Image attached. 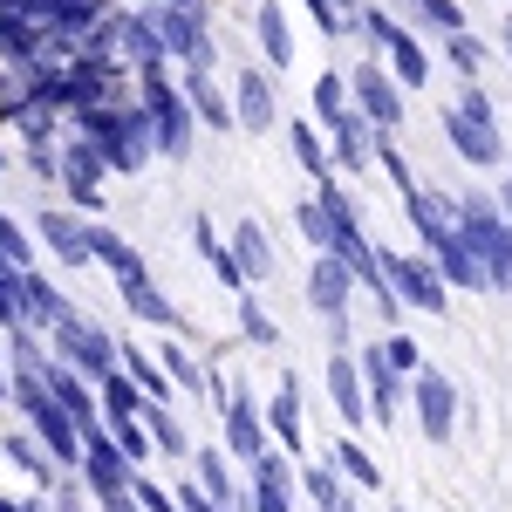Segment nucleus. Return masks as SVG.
Wrapping results in <instances>:
<instances>
[{"label": "nucleus", "instance_id": "obj_23", "mask_svg": "<svg viewBox=\"0 0 512 512\" xmlns=\"http://www.w3.org/2000/svg\"><path fill=\"white\" fill-rule=\"evenodd\" d=\"M253 35H260V55L267 62H294V28H287V14H280V0H260V14H253Z\"/></svg>", "mask_w": 512, "mask_h": 512}, {"label": "nucleus", "instance_id": "obj_15", "mask_svg": "<svg viewBox=\"0 0 512 512\" xmlns=\"http://www.w3.org/2000/svg\"><path fill=\"white\" fill-rule=\"evenodd\" d=\"M349 96L362 103V117L376 123V130H396V123H403V103H396V89H390V76H383V69H355V76H349Z\"/></svg>", "mask_w": 512, "mask_h": 512}, {"label": "nucleus", "instance_id": "obj_52", "mask_svg": "<svg viewBox=\"0 0 512 512\" xmlns=\"http://www.w3.org/2000/svg\"><path fill=\"white\" fill-rule=\"evenodd\" d=\"M0 512H35V506H14V499H0Z\"/></svg>", "mask_w": 512, "mask_h": 512}, {"label": "nucleus", "instance_id": "obj_38", "mask_svg": "<svg viewBox=\"0 0 512 512\" xmlns=\"http://www.w3.org/2000/svg\"><path fill=\"white\" fill-rule=\"evenodd\" d=\"M410 7H417V21H424V28H444V35H458V28H465V7H458V0H410Z\"/></svg>", "mask_w": 512, "mask_h": 512}, {"label": "nucleus", "instance_id": "obj_55", "mask_svg": "<svg viewBox=\"0 0 512 512\" xmlns=\"http://www.w3.org/2000/svg\"><path fill=\"white\" fill-rule=\"evenodd\" d=\"M137 7H158V0H137Z\"/></svg>", "mask_w": 512, "mask_h": 512}, {"label": "nucleus", "instance_id": "obj_9", "mask_svg": "<svg viewBox=\"0 0 512 512\" xmlns=\"http://www.w3.org/2000/svg\"><path fill=\"white\" fill-rule=\"evenodd\" d=\"M130 465H137V458H130L110 431L82 437V478H89V492H117V485H130V478H137Z\"/></svg>", "mask_w": 512, "mask_h": 512}, {"label": "nucleus", "instance_id": "obj_50", "mask_svg": "<svg viewBox=\"0 0 512 512\" xmlns=\"http://www.w3.org/2000/svg\"><path fill=\"white\" fill-rule=\"evenodd\" d=\"M0 403H14V369H7V355H0Z\"/></svg>", "mask_w": 512, "mask_h": 512}, {"label": "nucleus", "instance_id": "obj_39", "mask_svg": "<svg viewBox=\"0 0 512 512\" xmlns=\"http://www.w3.org/2000/svg\"><path fill=\"white\" fill-rule=\"evenodd\" d=\"M342 110H349V82H342V76H321V82H315V117L335 123Z\"/></svg>", "mask_w": 512, "mask_h": 512}, {"label": "nucleus", "instance_id": "obj_13", "mask_svg": "<svg viewBox=\"0 0 512 512\" xmlns=\"http://www.w3.org/2000/svg\"><path fill=\"white\" fill-rule=\"evenodd\" d=\"M431 260H437V274L451 280V287H492L485 267H478V253H472V239H465V226H451L444 239H431Z\"/></svg>", "mask_w": 512, "mask_h": 512}, {"label": "nucleus", "instance_id": "obj_26", "mask_svg": "<svg viewBox=\"0 0 512 512\" xmlns=\"http://www.w3.org/2000/svg\"><path fill=\"white\" fill-rule=\"evenodd\" d=\"M328 130H335V158L362 171V164H369V144H376V137H369V117H355V110H342V117L328 123Z\"/></svg>", "mask_w": 512, "mask_h": 512}, {"label": "nucleus", "instance_id": "obj_44", "mask_svg": "<svg viewBox=\"0 0 512 512\" xmlns=\"http://www.w3.org/2000/svg\"><path fill=\"white\" fill-rule=\"evenodd\" d=\"M239 328H246L253 342H280V335H274V321L260 315V301H239Z\"/></svg>", "mask_w": 512, "mask_h": 512}, {"label": "nucleus", "instance_id": "obj_31", "mask_svg": "<svg viewBox=\"0 0 512 512\" xmlns=\"http://www.w3.org/2000/svg\"><path fill=\"white\" fill-rule=\"evenodd\" d=\"M294 226L308 233V246H315V253H328V246H335V212L321 205V192H315V198H301V205H294Z\"/></svg>", "mask_w": 512, "mask_h": 512}, {"label": "nucleus", "instance_id": "obj_30", "mask_svg": "<svg viewBox=\"0 0 512 512\" xmlns=\"http://www.w3.org/2000/svg\"><path fill=\"white\" fill-rule=\"evenodd\" d=\"M137 417H144V431H151V444H158L164 458H185V424H178L164 403H144Z\"/></svg>", "mask_w": 512, "mask_h": 512}, {"label": "nucleus", "instance_id": "obj_54", "mask_svg": "<svg viewBox=\"0 0 512 512\" xmlns=\"http://www.w3.org/2000/svg\"><path fill=\"white\" fill-rule=\"evenodd\" d=\"M62 512H82V506H76V492H69V499H62Z\"/></svg>", "mask_w": 512, "mask_h": 512}, {"label": "nucleus", "instance_id": "obj_45", "mask_svg": "<svg viewBox=\"0 0 512 512\" xmlns=\"http://www.w3.org/2000/svg\"><path fill=\"white\" fill-rule=\"evenodd\" d=\"M444 48H451V62H458V69H478V62H485V48H478L465 28H458V35H444Z\"/></svg>", "mask_w": 512, "mask_h": 512}, {"label": "nucleus", "instance_id": "obj_1", "mask_svg": "<svg viewBox=\"0 0 512 512\" xmlns=\"http://www.w3.org/2000/svg\"><path fill=\"white\" fill-rule=\"evenodd\" d=\"M76 123H82V137H96V151L110 158V171H144V164H151V151H158V130H151L144 96H137V103L103 96V103L76 110Z\"/></svg>", "mask_w": 512, "mask_h": 512}, {"label": "nucleus", "instance_id": "obj_17", "mask_svg": "<svg viewBox=\"0 0 512 512\" xmlns=\"http://www.w3.org/2000/svg\"><path fill=\"white\" fill-rule=\"evenodd\" d=\"M35 233H41V246H48L62 267H82V260H96V253H89V226H82V219H69V212H41Z\"/></svg>", "mask_w": 512, "mask_h": 512}, {"label": "nucleus", "instance_id": "obj_21", "mask_svg": "<svg viewBox=\"0 0 512 512\" xmlns=\"http://www.w3.org/2000/svg\"><path fill=\"white\" fill-rule=\"evenodd\" d=\"M233 253H239V267H246V280H274L280 274V253L267 246L260 219H239L233 226Z\"/></svg>", "mask_w": 512, "mask_h": 512}, {"label": "nucleus", "instance_id": "obj_7", "mask_svg": "<svg viewBox=\"0 0 512 512\" xmlns=\"http://www.w3.org/2000/svg\"><path fill=\"white\" fill-rule=\"evenodd\" d=\"M151 21H158V41L171 62H185V69H212L219 55H212V35H205V21L198 14H185V7H151Z\"/></svg>", "mask_w": 512, "mask_h": 512}, {"label": "nucleus", "instance_id": "obj_37", "mask_svg": "<svg viewBox=\"0 0 512 512\" xmlns=\"http://www.w3.org/2000/svg\"><path fill=\"white\" fill-rule=\"evenodd\" d=\"M287 144H294V158L308 164V171H315V178H328V151H321L315 123H294V130H287Z\"/></svg>", "mask_w": 512, "mask_h": 512}, {"label": "nucleus", "instance_id": "obj_34", "mask_svg": "<svg viewBox=\"0 0 512 512\" xmlns=\"http://www.w3.org/2000/svg\"><path fill=\"white\" fill-rule=\"evenodd\" d=\"M192 233H198V253H205V260H212V274L226 280V287H239V280H246V267H239V253H226V246H219V233H212V226H205V219H198Z\"/></svg>", "mask_w": 512, "mask_h": 512}, {"label": "nucleus", "instance_id": "obj_3", "mask_svg": "<svg viewBox=\"0 0 512 512\" xmlns=\"http://www.w3.org/2000/svg\"><path fill=\"white\" fill-rule=\"evenodd\" d=\"M144 110H151V130H158V151H171V158H192V96H185V82L171 89L164 82V62L158 69H144Z\"/></svg>", "mask_w": 512, "mask_h": 512}, {"label": "nucleus", "instance_id": "obj_2", "mask_svg": "<svg viewBox=\"0 0 512 512\" xmlns=\"http://www.w3.org/2000/svg\"><path fill=\"white\" fill-rule=\"evenodd\" d=\"M458 226H465V239H472L485 280H492L499 294H512V219H506V205L465 192V198H458Z\"/></svg>", "mask_w": 512, "mask_h": 512}, {"label": "nucleus", "instance_id": "obj_46", "mask_svg": "<svg viewBox=\"0 0 512 512\" xmlns=\"http://www.w3.org/2000/svg\"><path fill=\"white\" fill-rule=\"evenodd\" d=\"M130 485H137V499H144V512H178V499H171V492H158L151 478H130Z\"/></svg>", "mask_w": 512, "mask_h": 512}, {"label": "nucleus", "instance_id": "obj_51", "mask_svg": "<svg viewBox=\"0 0 512 512\" xmlns=\"http://www.w3.org/2000/svg\"><path fill=\"white\" fill-rule=\"evenodd\" d=\"M499 41H506V62H512V14L499 21Z\"/></svg>", "mask_w": 512, "mask_h": 512}, {"label": "nucleus", "instance_id": "obj_6", "mask_svg": "<svg viewBox=\"0 0 512 512\" xmlns=\"http://www.w3.org/2000/svg\"><path fill=\"white\" fill-rule=\"evenodd\" d=\"M355 21H362V35H369V41H383V48H390V69H396L403 89H424V82H431V62H424V48H417L410 28H396L383 7H362Z\"/></svg>", "mask_w": 512, "mask_h": 512}, {"label": "nucleus", "instance_id": "obj_19", "mask_svg": "<svg viewBox=\"0 0 512 512\" xmlns=\"http://www.w3.org/2000/svg\"><path fill=\"white\" fill-rule=\"evenodd\" d=\"M219 410H226V451L253 465V458L267 451V437H260V410H253V396H246V390H233L226 403H219Z\"/></svg>", "mask_w": 512, "mask_h": 512}, {"label": "nucleus", "instance_id": "obj_40", "mask_svg": "<svg viewBox=\"0 0 512 512\" xmlns=\"http://www.w3.org/2000/svg\"><path fill=\"white\" fill-rule=\"evenodd\" d=\"M335 465H342V472L355 478V485H376V465H369V451H362V444H349V437H342V444H335Z\"/></svg>", "mask_w": 512, "mask_h": 512}, {"label": "nucleus", "instance_id": "obj_16", "mask_svg": "<svg viewBox=\"0 0 512 512\" xmlns=\"http://www.w3.org/2000/svg\"><path fill=\"white\" fill-rule=\"evenodd\" d=\"M253 512H294V465L274 451L253 458Z\"/></svg>", "mask_w": 512, "mask_h": 512}, {"label": "nucleus", "instance_id": "obj_25", "mask_svg": "<svg viewBox=\"0 0 512 512\" xmlns=\"http://www.w3.org/2000/svg\"><path fill=\"white\" fill-rule=\"evenodd\" d=\"M89 253H96V260H103V267H110L117 280H137V274H144L137 246H130L123 233H110V226H89Z\"/></svg>", "mask_w": 512, "mask_h": 512}, {"label": "nucleus", "instance_id": "obj_20", "mask_svg": "<svg viewBox=\"0 0 512 512\" xmlns=\"http://www.w3.org/2000/svg\"><path fill=\"white\" fill-rule=\"evenodd\" d=\"M233 117L246 123V130H274V82L260 76V69H246V76L233 82Z\"/></svg>", "mask_w": 512, "mask_h": 512}, {"label": "nucleus", "instance_id": "obj_11", "mask_svg": "<svg viewBox=\"0 0 512 512\" xmlns=\"http://www.w3.org/2000/svg\"><path fill=\"white\" fill-rule=\"evenodd\" d=\"M103 171H110V158L96 151V137H76V144H62V178H69V198L76 205H103Z\"/></svg>", "mask_w": 512, "mask_h": 512}, {"label": "nucleus", "instance_id": "obj_4", "mask_svg": "<svg viewBox=\"0 0 512 512\" xmlns=\"http://www.w3.org/2000/svg\"><path fill=\"white\" fill-rule=\"evenodd\" d=\"M48 342H55V355H62L69 369H82V376H117L123 369V349L103 335V328H89L82 315H62L55 328H48Z\"/></svg>", "mask_w": 512, "mask_h": 512}, {"label": "nucleus", "instance_id": "obj_5", "mask_svg": "<svg viewBox=\"0 0 512 512\" xmlns=\"http://www.w3.org/2000/svg\"><path fill=\"white\" fill-rule=\"evenodd\" d=\"M383 260V280L403 308H424V315H444V274L437 260H410V253H376Z\"/></svg>", "mask_w": 512, "mask_h": 512}, {"label": "nucleus", "instance_id": "obj_35", "mask_svg": "<svg viewBox=\"0 0 512 512\" xmlns=\"http://www.w3.org/2000/svg\"><path fill=\"white\" fill-rule=\"evenodd\" d=\"M198 485H205V499L239 506V499H233V478H226V451H198Z\"/></svg>", "mask_w": 512, "mask_h": 512}, {"label": "nucleus", "instance_id": "obj_28", "mask_svg": "<svg viewBox=\"0 0 512 512\" xmlns=\"http://www.w3.org/2000/svg\"><path fill=\"white\" fill-rule=\"evenodd\" d=\"M7 458H14L28 478H41V485H55V478H62V472H55V451H48L41 437H21V431H14V437H7Z\"/></svg>", "mask_w": 512, "mask_h": 512}, {"label": "nucleus", "instance_id": "obj_36", "mask_svg": "<svg viewBox=\"0 0 512 512\" xmlns=\"http://www.w3.org/2000/svg\"><path fill=\"white\" fill-rule=\"evenodd\" d=\"M123 369L137 376V390L151 396V403H164V396H171V383H164V369H158V362H151L144 349H123Z\"/></svg>", "mask_w": 512, "mask_h": 512}, {"label": "nucleus", "instance_id": "obj_29", "mask_svg": "<svg viewBox=\"0 0 512 512\" xmlns=\"http://www.w3.org/2000/svg\"><path fill=\"white\" fill-rule=\"evenodd\" d=\"M62 315H69V301L55 294V280H41L35 267H28V328H55Z\"/></svg>", "mask_w": 512, "mask_h": 512}, {"label": "nucleus", "instance_id": "obj_12", "mask_svg": "<svg viewBox=\"0 0 512 512\" xmlns=\"http://www.w3.org/2000/svg\"><path fill=\"white\" fill-rule=\"evenodd\" d=\"M328 396H335L342 424H369V383H362V355H342V342H335V362H328Z\"/></svg>", "mask_w": 512, "mask_h": 512}, {"label": "nucleus", "instance_id": "obj_48", "mask_svg": "<svg viewBox=\"0 0 512 512\" xmlns=\"http://www.w3.org/2000/svg\"><path fill=\"white\" fill-rule=\"evenodd\" d=\"M383 349H390V362H396V369H417V362H424V355H417V342H410V335H390V342H383Z\"/></svg>", "mask_w": 512, "mask_h": 512}, {"label": "nucleus", "instance_id": "obj_18", "mask_svg": "<svg viewBox=\"0 0 512 512\" xmlns=\"http://www.w3.org/2000/svg\"><path fill=\"white\" fill-rule=\"evenodd\" d=\"M396 376H403V369H396L390 362V349H383V342H376V349L362 355V383H369V424H390L396 417Z\"/></svg>", "mask_w": 512, "mask_h": 512}, {"label": "nucleus", "instance_id": "obj_24", "mask_svg": "<svg viewBox=\"0 0 512 512\" xmlns=\"http://www.w3.org/2000/svg\"><path fill=\"white\" fill-rule=\"evenodd\" d=\"M185 96H192L198 123H212V130H226V123H239L233 110H226V89L212 82V69H185Z\"/></svg>", "mask_w": 512, "mask_h": 512}, {"label": "nucleus", "instance_id": "obj_32", "mask_svg": "<svg viewBox=\"0 0 512 512\" xmlns=\"http://www.w3.org/2000/svg\"><path fill=\"white\" fill-rule=\"evenodd\" d=\"M267 424L280 431V444H287V451L301 444V396H294V376H280V396H274V410H267Z\"/></svg>", "mask_w": 512, "mask_h": 512}, {"label": "nucleus", "instance_id": "obj_33", "mask_svg": "<svg viewBox=\"0 0 512 512\" xmlns=\"http://www.w3.org/2000/svg\"><path fill=\"white\" fill-rule=\"evenodd\" d=\"M144 403H151V396L137 390V376H130V369H117V376H103V410H110V417H137Z\"/></svg>", "mask_w": 512, "mask_h": 512}, {"label": "nucleus", "instance_id": "obj_49", "mask_svg": "<svg viewBox=\"0 0 512 512\" xmlns=\"http://www.w3.org/2000/svg\"><path fill=\"white\" fill-rule=\"evenodd\" d=\"M164 7H185V14H198V21L212 14V0H164Z\"/></svg>", "mask_w": 512, "mask_h": 512}, {"label": "nucleus", "instance_id": "obj_10", "mask_svg": "<svg viewBox=\"0 0 512 512\" xmlns=\"http://www.w3.org/2000/svg\"><path fill=\"white\" fill-rule=\"evenodd\" d=\"M349 294H355V267L342 260V253H321L315 274H308V301H315L328 321H342L349 315Z\"/></svg>", "mask_w": 512, "mask_h": 512}, {"label": "nucleus", "instance_id": "obj_22", "mask_svg": "<svg viewBox=\"0 0 512 512\" xmlns=\"http://www.w3.org/2000/svg\"><path fill=\"white\" fill-rule=\"evenodd\" d=\"M117 294H123V308L137 321H151V328H178V308L164 301L158 287H151V274H137V280H117Z\"/></svg>", "mask_w": 512, "mask_h": 512}, {"label": "nucleus", "instance_id": "obj_14", "mask_svg": "<svg viewBox=\"0 0 512 512\" xmlns=\"http://www.w3.org/2000/svg\"><path fill=\"white\" fill-rule=\"evenodd\" d=\"M417 424H424V437H431V444H444V437H451V424H458V396H451V383H444V376H431V369L417 376Z\"/></svg>", "mask_w": 512, "mask_h": 512}, {"label": "nucleus", "instance_id": "obj_47", "mask_svg": "<svg viewBox=\"0 0 512 512\" xmlns=\"http://www.w3.org/2000/svg\"><path fill=\"white\" fill-rule=\"evenodd\" d=\"M103 499V512H144V499H137V485H117V492H96Z\"/></svg>", "mask_w": 512, "mask_h": 512}, {"label": "nucleus", "instance_id": "obj_27", "mask_svg": "<svg viewBox=\"0 0 512 512\" xmlns=\"http://www.w3.org/2000/svg\"><path fill=\"white\" fill-rule=\"evenodd\" d=\"M301 485H308L315 512H355V492H349L335 472H328V465H308V472H301Z\"/></svg>", "mask_w": 512, "mask_h": 512}, {"label": "nucleus", "instance_id": "obj_53", "mask_svg": "<svg viewBox=\"0 0 512 512\" xmlns=\"http://www.w3.org/2000/svg\"><path fill=\"white\" fill-rule=\"evenodd\" d=\"M499 205H506V219H512V178H506V198H499Z\"/></svg>", "mask_w": 512, "mask_h": 512}, {"label": "nucleus", "instance_id": "obj_42", "mask_svg": "<svg viewBox=\"0 0 512 512\" xmlns=\"http://www.w3.org/2000/svg\"><path fill=\"white\" fill-rule=\"evenodd\" d=\"M158 362H164V376H171V383H185V390H205V376H198V362H192L185 349H164Z\"/></svg>", "mask_w": 512, "mask_h": 512}, {"label": "nucleus", "instance_id": "obj_41", "mask_svg": "<svg viewBox=\"0 0 512 512\" xmlns=\"http://www.w3.org/2000/svg\"><path fill=\"white\" fill-rule=\"evenodd\" d=\"M110 437H117L130 458H144V451H151V431H144V417H110Z\"/></svg>", "mask_w": 512, "mask_h": 512}, {"label": "nucleus", "instance_id": "obj_43", "mask_svg": "<svg viewBox=\"0 0 512 512\" xmlns=\"http://www.w3.org/2000/svg\"><path fill=\"white\" fill-rule=\"evenodd\" d=\"M0 260H14V267H28V260H35V253H28V233H21L7 212H0Z\"/></svg>", "mask_w": 512, "mask_h": 512}, {"label": "nucleus", "instance_id": "obj_8", "mask_svg": "<svg viewBox=\"0 0 512 512\" xmlns=\"http://www.w3.org/2000/svg\"><path fill=\"white\" fill-rule=\"evenodd\" d=\"M444 137L458 144V158L465 164H499V117H478V110H465V103H451L444 110Z\"/></svg>", "mask_w": 512, "mask_h": 512}]
</instances>
